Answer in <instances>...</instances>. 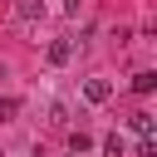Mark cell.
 <instances>
[{"mask_svg": "<svg viewBox=\"0 0 157 157\" xmlns=\"http://www.w3.org/2000/svg\"><path fill=\"white\" fill-rule=\"evenodd\" d=\"M44 59H49L54 69H64V64L74 59V44H69V39H49V49H44Z\"/></svg>", "mask_w": 157, "mask_h": 157, "instance_id": "obj_1", "label": "cell"}, {"mask_svg": "<svg viewBox=\"0 0 157 157\" xmlns=\"http://www.w3.org/2000/svg\"><path fill=\"white\" fill-rule=\"evenodd\" d=\"M83 98H88V103H108V98H113V83H108V78H83Z\"/></svg>", "mask_w": 157, "mask_h": 157, "instance_id": "obj_2", "label": "cell"}, {"mask_svg": "<svg viewBox=\"0 0 157 157\" xmlns=\"http://www.w3.org/2000/svg\"><path fill=\"white\" fill-rule=\"evenodd\" d=\"M152 88H157V74H152V69H137V74H132V93H142V98H147Z\"/></svg>", "mask_w": 157, "mask_h": 157, "instance_id": "obj_3", "label": "cell"}, {"mask_svg": "<svg viewBox=\"0 0 157 157\" xmlns=\"http://www.w3.org/2000/svg\"><path fill=\"white\" fill-rule=\"evenodd\" d=\"M128 128H132L137 137H152V113H132V118H128Z\"/></svg>", "mask_w": 157, "mask_h": 157, "instance_id": "obj_4", "label": "cell"}, {"mask_svg": "<svg viewBox=\"0 0 157 157\" xmlns=\"http://www.w3.org/2000/svg\"><path fill=\"white\" fill-rule=\"evenodd\" d=\"M15 15H20V20H39V15H44V0H20Z\"/></svg>", "mask_w": 157, "mask_h": 157, "instance_id": "obj_5", "label": "cell"}, {"mask_svg": "<svg viewBox=\"0 0 157 157\" xmlns=\"http://www.w3.org/2000/svg\"><path fill=\"white\" fill-rule=\"evenodd\" d=\"M103 152H108V157H123V137L108 132V137H103Z\"/></svg>", "mask_w": 157, "mask_h": 157, "instance_id": "obj_6", "label": "cell"}, {"mask_svg": "<svg viewBox=\"0 0 157 157\" xmlns=\"http://www.w3.org/2000/svg\"><path fill=\"white\" fill-rule=\"evenodd\" d=\"M69 147H74V152H88V147H93V137H88V132H74V137H69Z\"/></svg>", "mask_w": 157, "mask_h": 157, "instance_id": "obj_7", "label": "cell"}, {"mask_svg": "<svg viewBox=\"0 0 157 157\" xmlns=\"http://www.w3.org/2000/svg\"><path fill=\"white\" fill-rule=\"evenodd\" d=\"M137 157H157V142H152V137H142V142H137Z\"/></svg>", "mask_w": 157, "mask_h": 157, "instance_id": "obj_8", "label": "cell"}, {"mask_svg": "<svg viewBox=\"0 0 157 157\" xmlns=\"http://www.w3.org/2000/svg\"><path fill=\"white\" fill-rule=\"evenodd\" d=\"M78 5H83V0H69V10H74V15H78Z\"/></svg>", "mask_w": 157, "mask_h": 157, "instance_id": "obj_9", "label": "cell"}]
</instances>
